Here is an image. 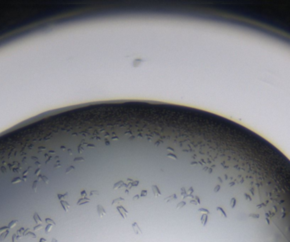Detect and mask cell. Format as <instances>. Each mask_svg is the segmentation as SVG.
I'll return each instance as SVG.
<instances>
[{"mask_svg":"<svg viewBox=\"0 0 290 242\" xmlns=\"http://www.w3.org/2000/svg\"><path fill=\"white\" fill-rule=\"evenodd\" d=\"M97 212H98V214H99V217H103L104 215L106 214V212H105L104 208L101 205H98L97 206Z\"/></svg>","mask_w":290,"mask_h":242,"instance_id":"cell-3","label":"cell"},{"mask_svg":"<svg viewBox=\"0 0 290 242\" xmlns=\"http://www.w3.org/2000/svg\"><path fill=\"white\" fill-rule=\"evenodd\" d=\"M147 193H148V192H147V190H146V189H143V190H142V191H141V195H140V196H142V197H145L146 195H147Z\"/></svg>","mask_w":290,"mask_h":242,"instance_id":"cell-12","label":"cell"},{"mask_svg":"<svg viewBox=\"0 0 290 242\" xmlns=\"http://www.w3.org/2000/svg\"><path fill=\"white\" fill-rule=\"evenodd\" d=\"M81 195H82V198H86V197H87L86 190H82V191L81 192Z\"/></svg>","mask_w":290,"mask_h":242,"instance_id":"cell-13","label":"cell"},{"mask_svg":"<svg viewBox=\"0 0 290 242\" xmlns=\"http://www.w3.org/2000/svg\"><path fill=\"white\" fill-rule=\"evenodd\" d=\"M175 199H177V195H176V194H174V195H171V196L166 197V198L164 199V201H166V202H170L171 201H173V200H175Z\"/></svg>","mask_w":290,"mask_h":242,"instance_id":"cell-8","label":"cell"},{"mask_svg":"<svg viewBox=\"0 0 290 242\" xmlns=\"http://www.w3.org/2000/svg\"><path fill=\"white\" fill-rule=\"evenodd\" d=\"M117 210L118 212H120V214L121 215V217H123V218H126L127 216V211L125 209L123 206H117Z\"/></svg>","mask_w":290,"mask_h":242,"instance_id":"cell-4","label":"cell"},{"mask_svg":"<svg viewBox=\"0 0 290 242\" xmlns=\"http://www.w3.org/2000/svg\"><path fill=\"white\" fill-rule=\"evenodd\" d=\"M186 205V202L185 201H181L180 203H178V205L177 206V209H179V208H182V206H184Z\"/></svg>","mask_w":290,"mask_h":242,"instance_id":"cell-11","label":"cell"},{"mask_svg":"<svg viewBox=\"0 0 290 242\" xmlns=\"http://www.w3.org/2000/svg\"><path fill=\"white\" fill-rule=\"evenodd\" d=\"M132 229H133V231L136 234H139V235L143 234V232L141 231V229H140V228L138 227V224L137 223H132Z\"/></svg>","mask_w":290,"mask_h":242,"instance_id":"cell-2","label":"cell"},{"mask_svg":"<svg viewBox=\"0 0 290 242\" xmlns=\"http://www.w3.org/2000/svg\"><path fill=\"white\" fill-rule=\"evenodd\" d=\"M121 201H124V199L123 198H118V199H114V200L112 201V204L111 205H114L115 203H120L121 202Z\"/></svg>","mask_w":290,"mask_h":242,"instance_id":"cell-10","label":"cell"},{"mask_svg":"<svg viewBox=\"0 0 290 242\" xmlns=\"http://www.w3.org/2000/svg\"><path fill=\"white\" fill-rule=\"evenodd\" d=\"M199 212H204V213H205V214H209V213H210V212H209L208 210H206V209H204V208H200V209H199Z\"/></svg>","mask_w":290,"mask_h":242,"instance_id":"cell-14","label":"cell"},{"mask_svg":"<svg viewBox=\"0 0 290 242\" xmlns=\"http://www.w3.org/2000/svg\"><path fill=\"white\" fill-rule=\"evenodd\" d=\"M91 201V199L89 198H81L80 200L77 201V206H80V205H82V204H86V203H88Z\"/></svg>","mask_w":290,"mask_h":242,"instance_id":"cell-5","label":"cell"},{"mask_svg":"<svg viewBox=\"0 0 290 242\" xmlns=\"http://www.w3.org/2000/svg\"><path fill=\"white\" fill-rule=\"evenodd\" d=\"M138 199H139V195H135V196L133 197V201H136V200H138Z\"/></svg>","mask_w":290,"mask_h":242,"instance_id":"cell-15","label":"cell"},{"mask_svg":"<svg viewBox=\"0 0 290 242\" xmlns=\"http://www.w3.org/2000/svg\"><path fill=\"white\" fill-rule=\"evenodd\" d=\"M40 242H45V240L42 239V240H41V241H40Z\"/></svg>","mask_w":290,"mask_h":242,"instance_id":"cell-17","label":"cell"},{"mask_svg":"<svg viewBox=\"0 0 290 242\" xmlns=\"http://www.w3.org/2000/svg\"><path fill=\"white\" fill-rule=\"evenodd\" d=\"M151 189H152L153 194H154V197H158L162 195L160 189H159V187L157 185H154H154H152L151 186Z\"/></svg>","mask_w":290,"mask_h":242,"instance_id":"cell-1","label":"cell"},{"mask_svg":"<svg viewBox=\"0 0 290 242\" xmlns=\"http://www.w3.org/2000/svg\"><path fill=\"white\" fill-rule=\"evenodd\" d=\"M201 223H202L203 226H205L206 223H207V214H203L202 217H201Z\"/></svg>","mask_w":290,"mask_h":242,"instance_id":"cell-7","label":"cell"},{"mask_svg":"<svg viewBox=\"0 0 290 242\" xmlns=\"http://www.w3.org/2000/svg\"><path fill=\"white\" fill-rule=\"evenodd\" d=\"M52 242H57V241H56V240H55V239H53Z\"/></svg>","mask_w":290,"mask_h":242,"instance_id":"cell-16","label":"cell"},{"mask_svg":"<svg viewBox=\"0 0 290 242\" xmlns=\"http://www.w3.org/2000/svg\"><path fill=\"white\" fill-rule=\"evenodd\" d=\"M216 210L218 211V212H220V213L221 214V215L223 216V217H227V214L225 213V212H224V211H223L222 208H221V207H217V208H216Z\"/></svg>","mask_w":290,"mask_h":242,"instance_id":"cell-9","label":"cell"},{"mask_svg":"<svg viewBox=\"0 0 290 242\" xmlns=\"http://www.w3.org/2000/svg\"><path fill=\"white\" fill-rule=\"evenodd\" d=\"M60 203H61L62 206L64 207V211H65V212H67V211L69 210L70 206H70V204H68L67 202H65V201H60Z\"/></svg>","mask_w":290,"mask_h":242,"instance_id":"cell-6","label":"cell"}]
</instances>
